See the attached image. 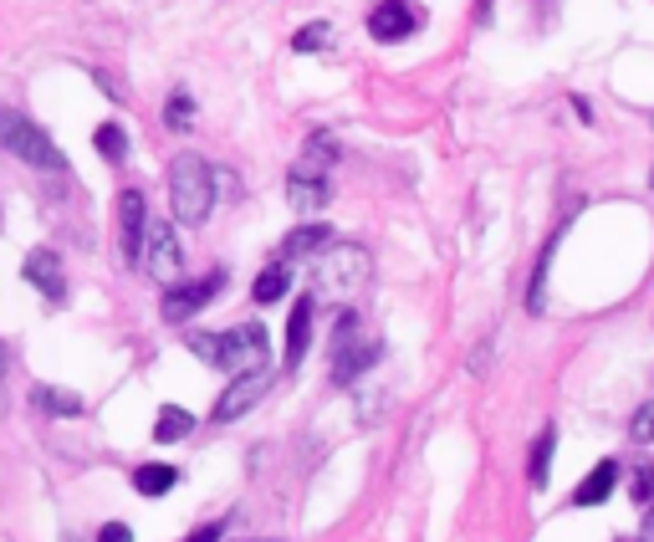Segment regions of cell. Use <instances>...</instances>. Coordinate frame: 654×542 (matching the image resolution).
<instances>
[{"label":"cell","instance_id":"cell-1","mask_svg":"<svg viewBox=\"0 0 654 542\" xmlns=\"http://www.w3.org/2000/svg\"><path fill=\"white\" fill-rule=\"evenodd\" d=\"M189 348L225 373H246V369H267V328L261 322H240L225 333H189Z\"/></svg>","mask_w":654,"mask_h":542},{"label":"cell","instance_id":"cell-2","mask_svg":"<svg viewBox=\"0 0 654 542\" xmlns=\"http://www.w3.org/2000/svg\"><path fill=\"white\" fill-rule=\"evenodd\" d=\"M169 205H174V221L205 225L215 210V170L205 164L200 153H174L169 164Z\"/></svg>","mask_w":654,"mask_h":542},{"label":"cell","instance_id":"cell-3","mask_svg":"<svg viewBox=\"0 0 654 542\" xmlns=\"http://www.w3.org/2000/svg\"><path fill=\"white\" fill-rule=\"evenodd\" d=\"M312 276H318L322 297L348 307V303H358V292L369 287V251H363V246H348V241H333V246L318 251Z\"/></svg>","mask_w":654,"mask_h":542},{"label":"cell","instance_id":"cell-4","mask_svg":"<svg viewBox=\"0 0 654 542\" xmlns=\"http://www.w3.org/2000/svg\"><path fill=\"white\" fill-rule=\"evenodd\" d=\"M0 149L11 159H21V164H32V170H51V174L67 170V159L51 144V134L41 123L26 119L21 108H0Z\"/></svg>","mask_w":654,"mask_h":542},{"label":"cell","instance_id":"cell-5","mask_svg":"<svg viewBox=\"0 0 654 542\" xmlns=\"http://www.w3.org/2000/svg\"><path fill=\"white\" fill-rule=\"evenodd\" d=\"M144 271H149L159 287H174L185 282V251H180V236L169 221H149V236H144Z\"/></svg>","mask_w":654,"mask_h":542},{"label":"cell","instance_id":"cell-6","mask_svg":"<svg viewBox=\"0 0 654 542\" xmlns=\"http://www.w3.org/2000/svg\"><path fill=\"white\" fill-rule=\"evenodd\" d=\"M220 287H225V271H210V276H195V282H174V287H164L159 312H164V322H189L195 312H205L215 303Z\"/></svg>","mask_w":654,"mask_h":542},{"label":"cell","instance_id":"cell-7","mask_svg":"<svg viewBox=\"0 0 654 542\" xmlns=\"http://www.w3.org/2000/svg\"><path fill=\"white\" fill-rule=\"evenodd\" d=\"M369 364H379V343L353 338V312L343 307L337 333H333V384H353V379L369 369Z\"/></svg>","mask_w":654,"mask_h":542},{"label":"cell","instance_id":"cell-8","mask_svg":"<svg viewBox=\"0 0 654 542\" xmlns=\"http://www.w3.org/2000/svg\"><path fill=\"white\" fill-rule=\"evenodd\" d=\"M420 26H424V5H415V0H379V5L369 11V36L373 41H384V47L409 41Z\"/></svg>","mask_w":654,"mask_h":542},{"label":"cell","instance_id":"cell-9","mask_svg":"<svg viewBox=\"0 0 654 542\" xmlns=\"http://www.w3.org/2000/svg\"><path fill=\"white\" fill-rule=\"evenodd\" d=\"M144 236H149V200H144V189H123L118 195V251L128 267H138Z\"/></svg>","mask_w":654,"mask_h":542},{"label":"cell","instance_id":"cell-10","mask_svg":"<svg viewBox=\"0 0 654 542\" xmlns=\"http://www.w3.org/2000/svg\"><path fill=\"white\" fill-rule=\"evenodd\" d=\"M271 390V373L267 369H246V373H235L231 379V390L215 399V409H210V420L215 424H231V420H240L246 409H256L261 405V394Z\"/></svg>","mask_w":654,"mask_h":542},{"label":"cell","instance_id":"cell-11","mask_svg":"<svg viewBox=\"0 0 654 542\" xmlns=\"http://www.w3.org/2000/svg\"><path fill=\"white\" fill-rule=\"evenodd\" d=\"M21 276L32 282L47 303H62L67 297V276H62V256L51 251V246H36L26 261H21Z\"/></svg>","mask_w":654,"mask_h":542},{"label":"cell","instance_id":"cell-12","mask_svg":"<svg viewBox=\"0 0 654 542\" xmlns=\"http://www.w3.org/2000/svg\"><path fill=\"white\" fill-rule=\"evenodd\" d=\"M312 318H318V297H297L286 312V369H297L312 343Z\"/></svg>","mask_w":654,"mask_h":542},{"label":"cell","instance_id":"cell-13","mask_svg":"<svg viewBox=\"0 0 654 542\" xmlns=\"http://www.w3.org/2000/svg\"><path fill=\"white\" fill-rule=\"evenodd\" d=\"M619 460H599L593 471H588V481L572 492V507H604L608 496H614V486H619Z\"/></svg>","mask_w":654,"mask_h":542},{"label":"cell","instance_id":"cell-14","mask_svg":"<svg viewBox=\"0 0 654 542\" xmlns=\"http://www.w3.org/2000/svg\"><path fill=\"white\" fill-rule=\"evenodd\" d=\"M322 246H333V225L322 221H303L292 236L282 241V261H303V256H318Z\"/></svg>","mask_w":654,"mask_h":542},{"label":"cell","instance_id":"cell-15","mask_svg":"<svg viewBox=\"0 0 654 542\" xmlns=\"http://www.w3.org/2000/svg\"><path fill=\"white\" fill-rule=\"evenodd\" d=\"M333 159H337L333 134H312V138H307V149H303V159L292 164V174H303V180H328Z\"/></svg>","mask_w":654,"mask_h":542},{"label":"cell","instance_id":"cell-16","mask_svg":"<svg viewBox=\"0 0 654 542\" xmlns=\"http://www.w3.org/2000/svg\"><path fill=\"white\" fill-rule=\"evenodd\" d=\"M286 200H292V210L312 215V210H328V200H333V185H328V180H303V174H286Z\"/></svg>","mask_w":654,"mask_h":542},{"label":"cell","instance_id":"cell-17","mask_svg":"<svg viewBox=\"0 0 654 542\" xmlns=\"http://www.w3.org/2000/svg\"><path fill=\"white\" fill-rule=\"evenodd\" d=\"M553 451H557V430L547 424L532 445V460H527V481H532V492H547V481H553Z\"/></svg>","mask_w":654,"mask_h":542},{"label":"cell","instance_id":"cell-18","mask_svg":"<svg viewBox=\"0 0 654 542\" xmlns=\"http://www.w3.org/2000/svg\"><path fill=\"white\" fill-rule=\"evenodd\" d=\"M32 409L51 415V420H72V415H83V399L72 390H51V384H36L32 390Z\"/></svg>","mask_w":654,"mask_h":542},{"label":"cell","instance_id":"cell-19","mask_svg":"<svg viewBox=\"0 0 654 542\" xmlns=\"http://www.w3.org/2000/svg\"><path fill=\"white\" fill-rule=\"evenodd\" d=\"M180 486V466H164V460H149L134 471V492L138 496H164Z\"/></svg>","mask_w":654,"mask_h":542},{"label":"cell","instance_id":"cell-20","mask_svg":"<svg viewBox=\"0 0 654 542\" xmlns=\"http://www.w3.org/2000/svg\"><path fill=\"white\" fill-rule=\"evenodd\" d=\"M189 430H195V415L180 409V405H164L159 415H153V441H159V445H180Z\"/></svg>","mask_w":654,"mask_h":542},{"label":"cell","instance_id":"cell-21","mask_svg":"<svg viewBox=\"0 0 654 542\" xmlns=\"http://www.w3.org/2000/svg\"><path fill=\"white\" fill-rule=\"evenodd\" d=\"M92 149L108 159V164H123L128 159V134H123V123H98V134H92Z\"/></svg>","mask_w":654,"mask_h":542},{"label":"cell","instance_id":"cell-22","mask_svg":"<svg viewBox=\"0 0 654 542\" xmlns=\"http://www.w3.org/2000/svg\"><path fill=\"white\" fill-rule=\"evenodd\" d=\"M286 287H292V271H286L282 261H276V267H267V271H261V276H256L251 297H256V303H261V307H267V303H282V297H286Z\"/></svg>","mask_w":654,"mask_h":542},{"label":"cell","instance_id":"cell-23","mask_svg":"<svg viewBox=\"0 0 654 542\" xmlns=\"http://www.w3.org/2000/svg\"><path fill=\"white\" fill-rule=\"evenodd\" d=\"M328 47H333V26L328 21H307L303 32L292 36V51H303V57L307 51H328Z\"/></svg>","mask_w":654,"mask_h":542},{"label":"cell","instance_id":"cell-24","mask_svg":"<svg viewBox=\"0 0 654 542\" xmlns=\"http://www.w3.org/2000/svg\"><path fill=\"white\" fill-rule=\"evenodd\" d=\"M164 123L174 128V134H185L189 123H195V98H189V93H174L169 108H164Z\"/></svg>","mask_w":654,"mask_h":542},{"label":"cell","instance_id":"cell-25","mask_svg":"<svg viewBox=\"0 0 654 542\" xmlns=\"http://www.w3.org/2000/svg\"><path fill=\"white\" fill-rule=\"evenodd\" d=\"M629 441H639V445L654 441V399H644V405L634 409V420H629Z\"/></svg>","mask_w":654,"mask_h":542},{"label":"cell","instance_id":"cell-26","mask_svg":"<svg viewBox=\"0 0 654 542\" xmlns=\"http://www.w3.org/2000/svg\"><path fill=\"white\" fill-rule=\"evenodd\" d=\"M629 492H634L639 507H650V496H654V466H639V471H634V486H629Z\"/></svg>","mask_w":654,"mask_h":542},{"label":"cell","instance_id":"cell-27","mask_svg":"<svg viewBox=\"0 0 654 542\" xmlns=\"http://www.w3.org/2000/svg\"><path fill=\"white\" fill-rule=\"evenodd\" d=\"M92 542H134V532H128V527H123V522H108V527H102V532H98V538H92Z\"/></svg>","mask_w":654,"mask_h":542},{"label":"cell","instance_id":"cell-28","mask_svg":"<svg viewBox=\"0 0 654 542\" xmlns=\"http://www.w3.org/2000/svg\"><path fill=\"white\" fill-rule=\"evenodd\" d=\"M220 532H225V522H205V527H195L185 542H220Z\"/></svg>","mask_w":654,"mask_h":542},{"label":"cell","instance_id":"cell-29","mask_svg":"<svg viewBox=\"0 0 654 542\" xmlns=\"http://www.w3.org/2000/svg\"><path fill=\"white\" fill-rule=\"evenodd\" d=\"M486 354H491V338H481V343H476V358H470V369H476V373L486 369Z\"/></svg>","mask_w":654,"mask_h":542},{"label":"cell","instance_id":"cell-30","mask_svg":"<svg viewBox=\"0 0 654 542\" xmlns=\"http://www.w3.org/2000/svg\"><path fill=\"white\" fill-rule=\"evenodd\" d=\"M639 542H654V507L644 512V532H639Z\"/></svg>","mask_w":654,"mask_h":542},{"label":"cell","instance_id":"cell-31","mask_svg":"<svg viewBox=\"0 0 654 542\" xmlns=\"http://www.w3.org/2000/svg\"><path fill=\"white\" fill-rule=\"evenodd\" d=\"M5 369H11V354H5V343H0V384H5Z\"/></svg>","mask_w":654,"mask_h":542},{"label":"cell","instance_id":"cell-32","mask_svg":"<svg viewBox=\"0 0 654 542\" xmlns=\"http://www.w3.org/2000/svg\"><path fill=\"white\" fill-rule=\"evenodd\" d=\"M650 189H654V170H650Z\"/></svg>","mask_w":654,"mask_h":542}]
</instances>
